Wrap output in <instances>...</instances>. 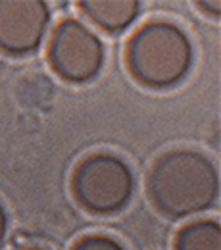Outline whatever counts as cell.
<instances>
[{"instance_id": "6da1fadb", "label": "cell", "mask_w": 221, "mask_h": 250, "mask_svg": "<svg viewBox=\"0 0 221 250\" xmlns=\"http://www.w3.org/2000/svg\"><path fill=\"white\" fill-rule=\"evenodd\" d=\"M220 194V173L204 152L175 148L154 162L148 196L163 216L189 218L210 210Z\"/></svg>"}, {"instance_id": "7a4b0ae2", "label": "cell", "mask_w": 221, "mask_h": 250, "mask_svg": "<svg viewBox=\"0 0 221 250\" xmlns=\"http://www.w3.org/2000/svg\"><path fill=\"white\" fill-rule=\"evenodd\" d=\"M127 67L144 87L169 89L179 85L192 67V42L173 21L144 23L127 42Z\"/></svg>"}, {"instance_id": "3957f363", "label": "cell", "mask_w": 221, "mask_h": 250, "mask_svg": "<svg viewBox=\"0 0 221 250\" xmlns=\"http://www.w3.org/2000/svg\"><path fill=\"white\" fill-rule=\"evenodd\" d=\"M135 188V177L123 158L98 152L75 167L71 190L81 208L91 214L110 216L123 210Z\"/></svg>"}, {"instance_id": "277c9868", "label": "cell", "mask_w": 221, "mask_h": 250, "mask_svg": "<svg viewBox=\"0 0 221 250\" xmlns=\"http://www.w3.org/2000/svg\"><path fill=\"white\" fill-rule=\"evenodd\" d=\"M50 67L67 83H89L104 65V44L87 23L75 18L62 20L48 44Z\"/></svg>"}, {"instance_id": "5b68a950", "label": "cell", "mask_w": 221, "mask_h": 250, "mask_svg": "<svg viewBox=\"0 0 221 250\" xmlns=\"http://www.w3.org/2000/svg\"><path fill=\"white\" fill-rule=\"evenodd\" d=\"M50 6L40 0H0V52L27 56L35 52L50 25Z\"/></svg>"}, {"instance_id": "8992f818", "label": "cell", "mask_w": 221, "mask_h": 250, "mask_svg": "<svg viewBox=\"0 0 221 250\" xmlns=\"http://www.w3.org/2000/svg\"><path fill=\"white\" fill-rule=\"evenodd\" d=\"M79 8L104 31L121 33L135 23L142 4L137 0H83Z\"/></svg>"}, {"instance_id": "52a82bcc", "label": "cell", "mask_w": 221, "mask_h": 250, "mask_svg": "<svg viewBox=\"0 0 221 250\" xmlns=\"http://www.w3.org/2000/svg\"><path fill=\"white\" fill-rule=\"evenodd\" d=\"M175 250H221V227L216 219L187 223L175 237Z\"/></svg>"}, {"instance_id": "ba28073f", "label": "cell", "mask_w": 221, "mask_h": 250, "mask_svg": "<svg viewBox=\"0 0 221 250\" xmlns=\"http://www.w3.org/2000/svg\"><path fill=\"white\" fill-rule=\"evenodd\" d=\"M71 250H125V247L108 235H87L77 241Z\"/></svg>"}, {"instance_id": "9c48e42d", "label": "cell", "mask_w": 221, "mask_h": 250, "mask_svg": "<svg viewBox=\"0 0 221 250\" xmlns=\"http://www.w3.org/2000/svg\"><path fill=\"white\" fill-rule=\"evenodd\" d=\"M198 6H200V10H202V12L210 14L212 18H220V14H221V2L220 0H212V2H198Z\"/></svg>"}, {"instance_id": "30bf717a", "label": "cell", "mask_w": 221, "mask_h": 250, "mask_svg": "<svg viewBox=\"0 0 221 250\" xmlns=\"http://www.w3.org/2000/svg\"><path fill=\"white\" fill-rule=\"evenodd\" d=\"M6 233H8V216H6V210H4V206L0 204V247L4 245Z\"/></svg>"}, {"instance_id": "8fae6325", "label": "cell", "mask_w": 221, "mask_h": 250, "mask_svg": "<svg viewBox=\"0 0 221 250\" xmlns=\"http://www.w3.org/2000/svg\"><path fill=\"white\" fill-rule=\"evenodd\" d=\"M20 250H46V249H39V247H27V249H20Z\"/></svg>"}]
</instances>
